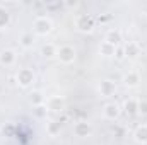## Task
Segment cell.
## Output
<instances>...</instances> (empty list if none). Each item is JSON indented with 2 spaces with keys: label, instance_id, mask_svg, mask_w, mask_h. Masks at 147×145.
<instances>
[{
  "label": "cell",
  "instance_id": "1",
  "mask_svg": "<svg viewBox=\"0 0 147 145\" xmlns=\"http://www.w3.org/2000/svg\"><path fill=\"white\" fill-rule=\"evenodd\" d=\"M33 31L38 36H46L53 31V21L46 15H38L33 22Z\"/></svg>",
  "mask_w": 147,
  "mask_h": 145
},
{
  "label": "cell",
  "instance_id": "2",
  "mask_svg": "<svg viewBox=\"0 0 147 145\" xmlns=\"http://www.w3.org/2000/svg\"><path fill=\"white\" fill-rule=\"evenodd\" d=\"M74 22H75V28L80 33H91L94 29V19L89 14H79V15H75Z\"/></svg>",
  "mask_w": 147,
  "mask_h": 145
},
{
  "label": "cell",
  "instance_id": "3",
  "mask_svg": "<svg viewBox=\"0 0 147 145\" xmlns=\"http://www.w3.org/2000/svg\"><path fill=\"white\" fill-rule=\"evenodd\" d=\"M57 58L60 60V63L63 65H70L75 60V50L70 44H63L60 48H57Z\"/></svg>",
  "mask_w": 147,
  "mask_h": 145
},
{
  "label": "cell",
  "instance_id": "4",
  "mask_svg": "<svg viewBox=\"0 0 147 145\" xmlns=\"http://www.w3.org/2000/svg\"><path fill=\"white\" fill-rule=\"evenodd\" d=\"M16 80H17V84H19V87H29L33 82H34V72L31 70V68H19L17 73H16Z\"/></svg>",
  "mask_w": 147,
  "mask_h": 145
},
{
  "label": "cell",
  "instance_id": "5",
  "mask_svg": "<svg viewBox=\"0 0 147 145\" xmlns=\"http://www.w3.org/2000/svg\"><path fill=\"white\" fill-rule=\"evenodd\" d=\"M45 108H46V111H51V113H60L65 109V101L60 96H50L45 101Z\"/></svg>",
  "mask_w": 147,
  "mask_h": 145
},
{
  "label": "cell",
  "instance_id": "6",
  "mask_svg": "<svg viewBox=\"0 0 147 145\" xmlns=\"http://www.w3.org/2000/svg\"><path fill=\"white\" fill-rule=\"evenodd\" d=\"M98 92H99L101 97H111V96H115V92H116V85H115L113 80L105 79V80L99 82V85H98Z\"/></svg>",
  "mask_w": 147,
  "mask_h": 145
},
{
  "label": "cell",
  "instance_id": "7",
  "mask_svg": "<svg viewBox=\"0 0 147 145\" xmlns=\"http://www.w3.org/2000/svg\"><path fill=\"white\" fill-rule=\"evenodd\" d=\"M92 133V126H91V123L89 121H75V125H74V135L75 137H79V138H86V137H89Z\"/></svg>",
  "mask_w": 147,
  "mask_h": 145
},
{
  "label": "cell",
  "instance_id": "8",
  "mask_svg": "<svg viewBox=\"0 0 147 145\" xmlns=\"http://www.w3.org/2000/svg\"><path fill=\"white\" fill-rule=\"evenodd\" d=\"M120 113H121V106H120L118 103H108V104H105V108H103V116H105L106 119H110V121L118 119Z\"/></svg>",
  "mask_w": 147,
  "mask_h": 145
},
{
  "label": "cell",
  "instance_id": "9",
  "mask_svg": "<svg viewBox=\"0 0 147 145\" xmlns=\"http://www.w3.org/2000/svg\"><path fill=\"white\" fill-rule=\"evenodd\" d=\"M17 62V53L14 50H2L0 51V65L2 67H14Z\"/></svg>",
  "mask_w": 147,
  "mask_h": 145
},
{
  "label": "cell",
  "instance_id": "10",
  "mask_svg": "<svg viewBox=\"0 0 147 145\" xmlns=\"http://www.w3.org/2000/svg\"><path fill=\"white\" fill-rule=\"evenodd\" d=\"M123 53H125L127 58L135 60V58L140 55V46H139V43H135V41H128V43H125V44H123Z\"/></svg>",
  "mask_w": 147,
  "mask_h": 145
},
{
  "label": "cell",
  "instance_id": "11",
  "mask_svg": "<svg viewBox=\"0 0 147 145\" xmlns=\"http://www.w3.org/2000/svg\"><path fill=\"white\" fill-rule=\"evenodd\" d=\"M123 84L127 87H137L140 84V73L137 70H128L125 73V77H123Z\"/></svg>",
  "mask_w": 147,
  "mask_h": 145
},
{
  "label": "cell",
  "instance_id": "12",
  "mask_svg": "<svg viewBox=\"0 0 147 145\" xmlns=\"http://www.w3.org/2000/svg\"><path fill=\"white\" fill-rule=\"evenodd\" d=\"M134 138H135L137 144H142V145L147 144V123H142V125H139V126L135 128Z\"/></svg>",
  "mask_w": 147,
  "mask_h": 145
},
{
  "label": "cell",
  "instance_id": "13",
  "mask_svg": "<svg viewBox=\"0 0 147 145\" xmlns=\"http://www.w3.org/2000/svg\"><path fill=\"white\" fill-rule=\"evenodd\" d=\"M123 111H125L128 116L137 114V113H139V99H134V97L125 99V103H123Z\"/></svg>",
  "mask_w": 147,
  "mask_h": 145
},
{
  "label": "cell",
  "instance_id": "14",
  "mask_svg": "<svg viewBox=\"0 0 147 145\" xmlns=\"http://www.w3.org/2000/svg\"><path fill=\"white\" fill-rule=\"evenodd\" d=\"M105 41L113 44V46H120V43H121V31L120 29H110L106 33V36H105Z\"/></svg>",
  "mask_w": 147,
  "mask_h": 145
},
{
  "label": "cell",
  "instance_id": "15",
  "mask_svg": "<svg viewBox=\"0 0 147 145\" xmlns=\"http://www.w3.org/2000/svg\"><path fill=\"white\" fill-rule=\"evenodd\" d=\"M116 48H118V46H113V44H110V43L103 41V43L99 44V55H103V56H106V58L115 56V51H116Z\"/></svg>",
  "mask_w": 147,
  "mask_h": 145
},
{
  "label": "cell",
  "instance_id": "16",
  "mask_svg": "<svg viewBox=\"0 0 147 145\" xmlns=\"http://www.w3.org/2000/svg\"><path fill=\"white\" fill-rule=\"evenodd\" d=\"M60 130H62L60 121H46V133H48L50 137L60 135Z\"/></svg>",
  "mask_w": 147,
  "mask_h": 145
},
{
  "label": "cell",
  "instance_id": "17",
  "mask_svg": "<svg viewBox=\"0 0 147 145\" xmlns=\"http://www.w3.org/2000/svg\"><path fill=\"white\" fill-rule=\"evenodd\" d=\"M19 44L24 48V50H29V48H33V44H34V38L31 33H24L22 36L19 38Z\"/></svg>",
  "mask_w": 147,
  "mask_h": 145
},
{
  "label": "cell",
  "instance_id": "18",
  "mask_svg": "<svg viewBox=\"0 0 147 145\" xmlns=\"http://www.w3.org/2000/svg\"><path fill=\"white\" fill-rule=\"evenodd\" d=\"M41 53H43V56H45V58H53V56H57V48H55V44L46 43V44H43Z\"/></svg>",
  "mask_w": 147,
  "mask_h": 145
},
{
  "label": "cell",
  "instance_id": "19",
  "mask_svg": "<svg viewBox=\"0 0 147 145\" xmlns=\"http://www.w3.org/2000/svg\"><path fill=\"white\" fill-rule=\"evenodd\" d=\"M9 22H10V14L5 10V7H2V5H0V29L7 28V26H9Z\"/></svg>",
  "mask_w": 147,
  "mask_h": 145
},
{
  "label": "cell",
  "instance_id": "20",
  "mask_svg": "<svg viewBox=\"0 0 147 145\" xmlns=\"http://www.w3.org/2000/svg\"><path fill=\"white\" fill-rule=\"evenodd\" d=\"M45 101H46V99H45V96H43V94H41V92H33V94H31V103H33V106H34V108H38V106H43V104H45Z\"/></svg>",
  "mask_w": 147,
  "mask_h": 145
},
{
  "label": "cell",
  "instance_id": "21",
  "mask_svg": "<svg viewBox=\"0 0 147 145\" xmlns=\"http://www.w3.org/2000/svg\"><path fill=\"white\" fill-rule=\"evenodd\" d=\"M139 114L147 116V101L146 99H139Z\"/></svg>",
  "mask_w": 147,
  "mask_h": 145
},
{
  "label": "cell",
  "instance_id": "22",
  "mask_svg": "<svg viewBox=\"0 0 147 145\" xmlns=\"http://www.w3.org/2000/svg\"><path fill=\"white\" fill-rule=\"evenodd\" d=\"M2 133H3L5 137H12V133H14V125L7 123L5 126H2Z\"/></svg>",
  "mask_w": 147,
  "mask_h": 145
},
{
  "label": "cell",
  "instance_id": "23",
  "mask_svg": "<svg viewBox=\"0 0 147 145\" xmlns=\"http://www.w3.org/2000/svg\"><path fill=\"white\" fill-rule=\"evenodd\" d=\"M115 56H116L118 60L125 58V53H123V46H118V48H116V51H115Z\"/></svg>",
  "mask_w": 147,
  "mask_h": 145
}]
</instances>
